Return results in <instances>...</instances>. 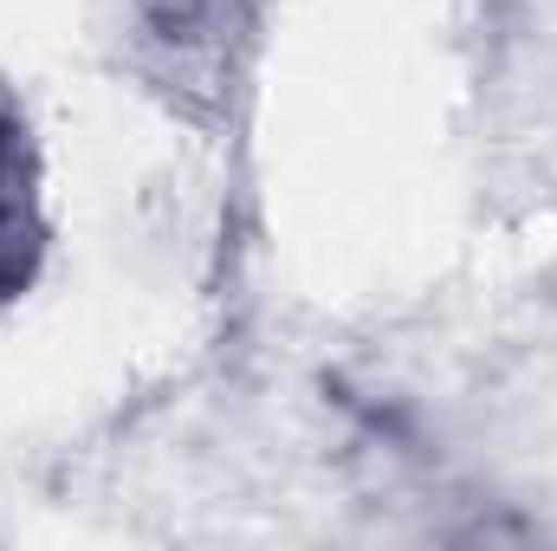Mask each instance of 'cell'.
Instances as JSON below:
<instances>
[{"label": "cell", "mask_w": 557, "mask_h": 551, "mask_svg": "<svg viewBox=\"0 0 557 551\" xmlns=\"http://www.w3.org/2000/svg\"><path fill=\"white\" fill-rule=\"evenodd\" d=\"M20 137L13 124L0 118V292L13 279H26V260H20Z\"/></svg>", "instance_id": "cell-1"}]
</instances>
